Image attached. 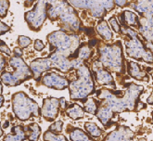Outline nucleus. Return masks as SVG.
<instances>
[{
  "label": "nucleus",
  "mask_w": 153,
  "mask_h": 141,
  "mask_svg": "<svg viewBox=\"0 0 153 141\" xmlns=\"http://www.w3.org/2000/svg\"><path fill=\"white\" fill-rule=\"evenodd\" d=\"M47 14L51 22L59 21L64 32H76L81 28L78 12L67 1H50L48 3Z\"/></svg>",
  "instance_id": "obj_1"
},
{
  "label": "nucleus",
  "mask_w": 153,
  "mask_h": 141,
  "mask_svg": "<svg viewBox=\"0 0 153 141\" xmlns=\"http://www.w3.org/2000/svg\"><path fill=\"white\" fill-rule=\"evenodd\" d=\"M49 50L69 59H77L80 38L77 34L66 33L62 30L54 31L48 34Z\"/></svg>",
  "instance_id": "obj_2"
},
{
  "label": "nucleus",
  "mask_w": 153,
  "mask_h": 141,
  "mask_svg": "<svg viewBox=\"0 0 153 141\" xmlns=\"http://www.w3.org/2000/svg\"><path fill=\"white\" fill-rule=\"evenodd\" d=\"M98 61L110 72L118 74L125 73V59L123 57V45L120 40L112 45H100L97 47Z\"/></svg>",
  "instance_id": "obj_3"
},
{
  "label": "nucleus",
  "mask_w": 153,
  "mask_h": 141,
  "mask_svg": "<svg viewBox=\"0 0 153 141\" xmlns=\"http://www.w3.org/2000/svg\"><path fill=\"white\" fill-rule=\"evenodd\" d=\"M68 87L71 100H82L85 102L89 95L95 93L93 75L85 62L76 69V79L69 82Z\"/></svg>",
  "instance_id": "obj_4"
},
{
  "label": "nucleus",
  "mask_w": 153,
  "mask_h": 141,
  "mask_svg": "<svg viewBox=\"0 0 153 141\" xmlns=\"http://www.w3.org/2000/svg\"><path fill=\"white\" fill-rule=\"evenodd\" d=\"M11 105L15 117L22 122H25L32 117L41 116V110L37 102L31 99L23 91L12 95Z\"/></svg>",
  "instance_id": "obj_5"
},
{
  "label": "nucleus",
  "mask_w": 153,
  "mask_h": 141,
  "mask_svg": "<svg viewBox=\"0 0 153 141\" xmlns=\"http://www.w3.org/2000/svg\"><path fill=\"white\" fill-rule=\"evenodd\" d=\"M123 34L127 38L125 39V52L126 55L137 60L146 61L152 63V51L149 50L142 40L138 38V33L136 30L130 27L123 26Z\"/></svg>",
  "instance_id": "obj_6"
},
{
  "label": "nucleus",
  "mask_w": 153,
  "mask_h": 141,
  "mask_svg": "<svg viewBox=\"0 0 153 141\" xmlns=\"http://www.w3.org/2000/svg\"><path fill=\"white\" fill-rule=\"evenodd\" d=\"M10 66L14 69V72L3 70L0 75L1 82L7 86H17L33 78L30 67L26 64L22 58L10 57L8 59Z\"/></svg>",
  "instance_id": "obj_7"
},
{
  "label": "nucleus",
  "mask_w": 153,
  "mask_h": 141,
  "mask_svg": "<svg viewBox=\"0 0 153 141\" xmlns=\"http://www.w3.org/2000/svg\"><path fill=\"white\" fill-rule=\"evenodd\" d=\"M48 1H37L32 10L24 13V21L33 32H39L42 29L48 18Z\"/></svg>",
  "instance_id": "obj_8"
},
{
  "label": "nucleus",
  "mask_w": 153,
  "mask_h": 141,
  "mask_svg": "<svg viewBox=\"0 0 153 141\" xmlns=\"http://www.w3.org/2000/svg\"><path fill=\"white\" fill-rule=\"evenodd\" d=\"M69 4L73 7L88 10L95 18H103L115 7L114 1H69Z\"/></svg>",
  "instance_id": "obj_9"
},
{
  "label": "nucleus",
  "mask_w": 153,
  "mask_h": 141,
  "mask_svg": "<svg viewBox=\"0 0 153 141\" xmlns=\"http://www.w3.org/2000/svg\"><path fill=\"white\" fill-rule=\"evenodd\" d=\"M59 99L53 96H48L43 99L41 115L48 122H54L59 114Z\"/></svg>",
  "instance_id": "obj_10"
},
{
  "label": "nucleus",
  "mask_w": 153,
  "mask_h": 141,
  "mask_svg": "<svg viewBox=\"0 0 153 141\" xmlns=\"http://www.w3.org/2000/svg\"><path fill=\"white\" fill-rule=\"evenodd\" d=\"M41 82L44 85L47 87L52 88L55 90H64L65 88H68L69 86V80L65 77L62 76L57 73H48L45 74Z\"/></svg>",
  "instance_id": "obj_11"
},
{
  "label": "nucleus",
  "mask_w": 153,
  "mask_h": 141,
  "mask_svg": "<svg viewBox=\"0 0 153 141\" xmlns=\"http://www.w3.org/2000/svg\"><path fill=\"white\" fill-rule=\"evenodd\" d=\"M92 70H93L94 77L97 84L103 85H109L113 88L115 87V83L111 72L106 70L98 60L95 61L93 63Z\"/></svg>",
  "instance_id": "obj_12"
},
{
  "label": "nucleus",
  "mask_w": 153,
  "mask_h": 141,
  "mask_svg": "<svg viewBox=\"0 0 153 141\" xmlns=\"http://www.w3.org/2000/svg\"><path fill=\"white\" fill-rule=\"evenodd\" d=\"M30 70L33 73V78L35 81L39 82L41 80L42 74L52 69V63L49 58H39L31 61Z\"/></svg>",
  "instance_id": "obj_13"
},
{
  "label": "nucleus",
  "mask_w": 153,
  "mask_h": 141,
  "mask_svg": "<svg viewBox=\"0 0 153 141\" xmlns=\"http://www.w3.org/2000/svg\"><path fill=\"white\" fill-rule=\"evenodd\" d=\"M127 64L128 74L138 81H149V76L146 72L141 69V66L134 61H125Z\"/></svg>",
  "instance_id": "obj_14"
},
{
  "label": "nucleus",
  "mask_w": 153,
  "mask_h": 141,
  "mask_svg": "<svg viewBox=\"0 0 153 141\" xmlns=\"http://www.w3.org/2000/svg\"><path fill=\"white\" fill-rule=\"evenodd\" d=\"M113 114L114 113L112 112L111 108L105 102H104V104L101 103L100 105H98V108L96 112L97 117L100 119V121L102 122V125L105 127H108V122L111 121V119L113 117Z\"/></svg>",
  "instance_id": "obj_15"
},
{
  "label": "nucleus",
  "mask_w": 153,
  "mask_h": 141,
  "mask_svg": "<svg viewBox=\"0 0 153 141\" xmlns=\"http://www.w3.org/2000/svg\"><path fill=\"white\" fill-rule=\"evenodd\" d=\"M121 23L123 26H126V27H137L139 23V17L130 10H124L121 13Z\"/></svg>",
  "instance_id": "obj_16"
},
{
  "label": "nucleus",
  "mask_w": 153,
  "mask_h": 141,
  "mask_svg": "<svg viewBox=\"0 0 153 141\" xmlns=\"http://www.w3.org/2000/svg\"><path fill=\"white\" fill-rule=\"evenodd\" d=\"M27 140V137L24 132V126L16 125L11 128V132L6 135L3 141H24Z\"/></svg>",
  "instance_id": "obj_17"
},
{
  "label": "nucleus",
  "mask_w": 153,
  "mask_h": 141,
  "mask_svg": "<svg viewBox=\"0 0 153 141\" xmlns=\"http://www.w3.org/2000/svg\"><path fill=\"white\" fill-rule=\"evenodd\" d=\"M66 112V115L73 119L74 121L79 120V119H82L85 116V111L84 109L81 107V106L77 103H71L70 104L68 107L65 110Z\"/></svg>",
  "instance_id": "obj_18"
},
{
  "label": "nucleus",
  "mask_w": 153,
  "mask_h": 141,
  "mask_svg": "<svg viewBox=\"0 0 153 141\" xmlns=\"http://www.w3.org/2000/svg\"><path fill=\"white\" fill-rule=\"evenodd\" d=\"M24 132L29 141H38L41 136V128L36 122H31L29 125L24 126Z\"/></svg>",
  "instance_id": "obj_19"
},
{
  "label": "nucleus",
  "mask_w": 153,
  "mask_h": 141,
  "mask_svg": "<svg viewBox=\"0 0 153 141\" xmlns=\"http://www.w3.org/2000/svg\"><path fill=\"white\" fill-rule=\"evenodd\" d=\"M97 33L104 40H111L112 38V32L110 28L109 24L105 20H100L97 22L96 27Z\"/></svg>",
  "instance_id": "obj_20"
},
{
  "label": "nucleus",
  "mask_w": 153,
  "mask_h": 141,
  "mask_svg": "<svg viewBox=\"0 0 153 141\" xmlns=\"http://www.w3.org/2000/svg\"><path fill=\"white\" fill-rule=\"evenodd\" d=\"M70 138L71 141H95L89 135H87V133L77 127H71Z\"/></svg>",
  "instance_id": "obj_21"
},
{
  "label": "nucleus",
  "mask_w": 153,
  "mask_h": 141,
  "mask_svg": "<svg viewBox=\"0 0 153 141\" xmlns=\"http://www.w3.org/2000/svg\"><path fill=\"white\" fill-rule=\"evenodd\" d=\"M131 7L140 15H143L152 11V1H136L131 3Z\"/></svg>",
  "instance_id": "obj_22"
},
{
  "label": "nucleus",
  "mask_w": 153,
  "mask_h": 141,
  "mask_svg": "<svg viewBox=\"0 0 153 141\" xmlns=\"http://www.w3.org/2000/svg\"><path fill=\"white\" fill-rule=\"evenodd\" d=\"M93 54H94V50L92 49V47H90L87 43H83V44H81L78 48L77 58L78 59L85 62V60H88L93 56Z\"/></svg>",
  "instance_id": "obj_23"
},
{
  "label": "nucleus",
  "mask_w": 153,
  "mask_h": 141,
  "mask_svg": "<svg viewBox=\"0 0 153 141\" xmlns=\"http://www.w3.org/2000/svg\"><path fill=\"white\" fill-rule=\"evenodd\" d=\"M85 129L86 131V133L89 134L90 137H95V138L101 137L103 134V130L98 127L96 123L91 122H87L85 123Z\"/></svg>",
  "instance_id": "obj_24"
},
{
  "label": "nucleus",
  "mask_w": 153,
  "mask_h": 141,
  "mask_svg": "<svg viewBox=\"0 0 153 141\" xmlns=\"http://www.w3.org/2000/svg\"><path fill=\"white\" fill-rule=\"evenodd\" d=\"M98 102L97 99H95L94 98H89L85 102V107H84V111L91 113V114H96L97 110L98 108Z\"/></svg>",
  "instance_id": "obj_25"
},
{
  "label": "nucleus",
  "mask_w": 153,
  "mask_h": 141,
  "mask_svg": "<svg viewBox=\"0 0 153 141\" xmlns=\"http://www.w3.org/2000/svg\"><path fill=\"white\" fill-rule=\"evenodd\" d=\"M44 140L45 141H68L64 136L57 135L55 133H52V132H50L48 130L47 132H45Z\"/></svg>",
  "instance_id": "obj_26"
},
{
  "label": "nucleus",
  "mask_w": 153,
  "mask_h": 141,
  "mask_svg": "<svg viewBox=\"0 0 153 141\" xmlns=\"http://www.w3.org/2000/svg\"><path fill=\"white\" fill-rule=\"evenodd\" d=\"M18 45H19V47L22 48H26L28 47L31 44H32V39L28 36H25V35H19L17 40Z\"/></svg>",
  "instance_id": "obj_27"
},
{
  "label": "nucleus",
  "mask_w": 153,
  "mask_h": 141,
  "mask_svg": "<svg viewBox=\"0 0 153 141\" xmlns=\"http://www.w3.org/2000/svg\"><path fill=\"white\" fill-rule=\"evenodd\" d=\"M10 1H5V0H1L0 1V19H4L6 18L8 8H10Z\"/></svg>",
  "instance_id": "obj_28"
},
{
  "label": "nucleus",
  "mask_w": 153,
  "mask_h": 141,
  "mask_svg": "<svg viewBox=\"0 0 153 141\" xmlns=\"http://www.w3.org/2000/svg\"><path fill=\"white\" fill-rule=\"evenodd\" d=\"M63 127V122L59 120V121H56L55 122H53L52 125L49 126V129L48 131L52 132V133H55V134H58V133H61L62 132V128Z\"/></svg>",
  "instance_id": "obj_29"
},
{
  "label": "nucleus",
  "mask_w": 153,
  "mask_h": 141,
  "mask_svg": "<svg viewBox=\"0 0 153 141\" xmlns=\"http://www.w3.org/2000/svg\"><path fill=\"white\" fill-rule=\"evenodd\" d=\"M109 23L111 24V26L112 27L113 31L116 33H119L122 32L121 30V24L119 23V22L117 21V18L115 16H111L110 19H109Z\"/></svg>",
  "instance_id": "obj_30"
},
{
  "label": "nucleus",
  "mask_w": 153,
  "mask_h": 141,
  "mask_svg": "<svg viewBox=\"0 0 153 141\" xmlns=\"http://www.w3.org/2000/svg\"><path fill=\"white\" fill-rule=\"evenodd\" d=\"M11 31V27L6 24L5 22L0 21V35H4L5 33Z\"/></svg>",
  "instance_id": "obj_31"
},
{
  "label": "nucleus",
  "mask_w": 153,
  "mask_h": 141,
  "mask_svg": "<svg viewBox=\"0 0 153 141\" xmlns=\"http://www.w3.org/2000/svg\"><path fill=\"white\" fill-rule=\"evenodd\" d=\"M0 52L3 53V54H5L7 57H11V54H12L11 50L10 49V47H8V46L7 45L6 43L0 46Z\"/></svg>",
  "instance_id": "obj_32"
},
{
  "label": "nucleus",
  "mask_w": 153,
  "mask_h": 141,
  "mask_svg": "<svg viewBox=\"0 0 153 141\" xmlns=\"http://www.w3.org/2000/svg\"><path fill=\"white\" fill-rule=\"evenodd\" d=\"M33 48L36 51H42L45 48V45L42 40L40 39H36L33 42Z\"/></svg>",
  "instance_id": "obj_33"
},
{
  "label": "nucleus",
  "mask_w": 153,
  "mask_h": 141,
  "mask_svg": "<svg viewBox=\"0 0 153 141\" xmlns=\"http://www.w3.org/2000/svg\"><path fill=\"white\" fill-rule=\"evenodd\" d=\"M7 59H6V57L0 54V72H3L4 69L7 66Z\"/></svg>",
  "instance_id": "obj_34"
},
{
  "label": "nucleus",
  "mask_w": 153,
  "mask_h": 141,
  "mask_svg": "<svg viewBox=\"0 0 153 141\" xmlns=\"http://www.w3.org/2000/svg\"><path fill=\"white\" fill-rule=\"evenodd\" d=\"M23 56V51L21 47H17L13 49V57L16 58H22Z\"/></svg>",
  "instance_id": "obj_35"
},
{
  "label": "nucleus",
  "mask_w": 153,
  "mask_h": 141,
  "mask_svg": "<svg viewBox=\"0 0 153 141\" xmlns=\"http://www.w3.org/2000/svg\"><path fill=\"white\" fill-rule=\"evenodd\" d=\"M115 6L117 7H124L129 5L128 1H124V0H117V1H114Z\"/></svg>",
  "instance_id": "obj_36"
},
{
  "label": "nucleus",
  "mask_w": 153,
  "mask_h": 141,
  "mask_svg": "<svg viewBox=\"0 0 153 141\" xmlns=\"http://www.w3.org/2000/svg\"><path fill=\"white\" fill-rule=\"evenodd\" d=\"M59 99V109L62 110V111H65L66 108L68 107V106H67V101L65 100L64 98H60Z\"/></svg>",
  "instance_id": "obj_37"
},
{
  "label": "nucleus",
  "mask_w": 153,
  "mask_h": 141,
  "mask_svg": "<svg viewBox=\"0 0 153 141\" xmlns=\"http://www.w3.org/2000/svg\"><path fill=\"white\" fill-rule=\"evenodd\" d=\"M152 94H150V96H149V99H147V103L148 104H149V105H152L153 104V100H152Z\"/></svg>",
  "instance_id": "obj_38"
},
{
  "label": "nucleus",
  "mask_w": 153,
  "mask_h": 141,
  "mask_svg": "<svg viewBox=\"0 0 153 141\" xmlns=\"http://www.w3.org/2000/svg\"><path fill=\"white\" fill-rule=\"evenodd\" d=\"M32 5H34V1H30V2H28V1H25L24 2V6L25 7H31Z\"/></svg>",
  "instance_id": "obj_39"
},
{
  "label": "nucleus",
  "mask_w": 153,
  "mask_h": 141,
  "mask_svg": "<svg viewBox=\"0 0 153 141\" xmlns=\"http://www.w3.org/2000/svg\"><path fill=\"white\" fill-rule=\"evenodd\" d=\"M4 102H5V98L2 95H0V108H1L2 106H3Z\"/></svg>",
  "instance_id": "obj_40"
},
{
  "label": "nucleus",
  "mask_w": 153,
  "mask_h": 141,
  "mask_svg": "<svg viewBox=\"0 0 153 141\" xmlns=\"http://www.w3.org/2000/svg\"><path fill=\"white\" fill-rule=\"evenodd\" d=\"M4 136V130L1 126V122H0V137H2Z\"/></svg>",
  "instance_id": "obj_41"
},
{
  "label": "nucleus",
  "mask_w": 153,
  "mask_h": 141,
  "mask_svg": "<svg viewBox=\"0 0 153 141\" xmlns=\"http://www.w3.org/2000/svg\"><path fill=\"white\" fill-rule=\"evenodd\" d=\"M8 125H10V122H8V121H6L5 123H4V125H3V128L7 129V128L8 127Z\"/></svg>",
  "instance_id": "obj_42"
},
{
  "label": "nucleus",
  "mask_w": 153,
  "mask_h": 141,
  "mask_svg": "<svg viewBox=\"0 0 153 141\" xmlns=\"http://www.w3.org/2000/svg\"><path fill=\"white\" fill-rule=\"evenodd\" d=\"M2 92H3V85L2 83L0 82V95H2Z\"/></svg>",
  "instance_id": "obj_43"
},
{
  "label": "nucleus",
  "mask_w": 153,
  "mask_h": 141,
  "mask_svg": "<svg viewBox=\"0 0 153 141\" xmlns=\"http://www.w3.org/2000/svg\"><path fill=\"white\" fill-rule=\"evenodd\" d=\"M138 141H147V139H146L145 137H142V138H139Z\"/></svg>",
  "instance_id": "obj_44"
},
{
  "label": "nucleus",
  "mask_w": 153,
  "mask_h": 141,
  "mask_svg": "<svg viewBox=\"0 0 153 141\" xmlns=\"http://www.w3.org/2000/svg\"><path fill=\"white\" fill-rule=\"evenodd\" d=\"M3 44H5V42H4L3 40H1V39H0V46H1V45H3Z\"/></svg>",
  "instance_id": "obj_45"
}]
</instances>
